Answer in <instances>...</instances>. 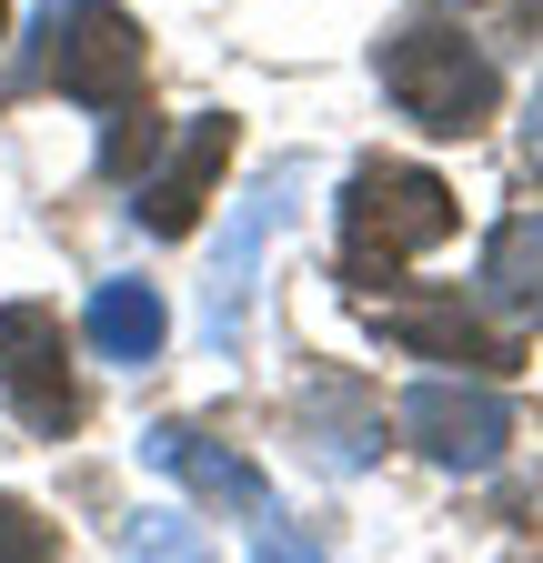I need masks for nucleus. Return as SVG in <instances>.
Segmentation results:
<instances>
[{"label": "nucleus", "mask_w": 543, "mask_h": 563, "mask_svg": "<svg viewBox=\"0 0 543 563\" xmlns=\"http://www.w3.org/2000/svg\"><path fill=\"white\" fill-rule=\"evenodd\" d=\"M463 201L443 172L423 162H363L343 181V282L363 292V282H392L402 262H423L433 242H453Z\"/></svg>", "instance_id": "obj_1"}, {"label": "nucleus", "mask_w": 543, "mask_h": 563, "mask_svg": "<svg viewBox=\"0 0 543 563\" xmlns=\"http://www.w3.org/2000/svg\"><path fill=\"white\" fill-rule=\"evenodd\" d=\"M0 41H11V0H0Z\"/></svg>", "instance_id": "obj_17"}, {"label": "nucleus", "mask_w": 543, "mask_h": 563, "mask_svg": "<svg viewBox=\"0 0 543 563\" xmlns=\"http://www.w3.org/2000/svg\"><path fill=\"white\" fill-rule=\"evenodd\" d=\"M142 463L171 473L181 493H201V504H232V514H262L272 504L262 463L232 453V443H212V433H191V422H152V433H142Z\"/></svg>", "instance_id": "obj_9"}, {"label": "nucleus", "mask_w": 543, "mask_h": 563, "mask_svg": "<svg viewBox=\"0 0 543 563\" xmlns=\"http://www.w3.org/2000/svg\"><path fill=\"white\" fill-rule=\"evenodd\" d=\"M302 443H312L322 473H363V463L383 453V412H373L353 383H312V393H302Z\"/></svg>", "instance_id": "obj_12"}, {"label": "nucleus", "mask_w": 543, "mask_h": 563, "mask_svg": "<svg viewBox=\"0 0 543 563\" xmlns=\"http://www.w3.org/2000/svg\"><path fill=\"white\" fill-rule=\"evenodd\" d=\"M232 141H242L232 111H191L181 141H171V162L131 181V222L162 232V242H181V232L201 222V201H212V181H222V162H232Z\"/></svg>", "instance_id": "obj_8"}, {"label": "nucleus", "mask_w": 543, "mask_h": 563, "mask_svg": "<svg viewBox=\"0 0 543 563\" xmlns=\"http://www.w3.org/2000/svg\"><path fill=\"white\" fill-rule=\"evenodd\" d=\"M503 332H543V211H513V222L484 242V282H473Z\"/></svg>", "instance_id": "obj_10"}, {"label": "nucleus", "mask_w": 543, "mask_h": 563, "mask_svg": "<svg viewBox=\"0 0 543 563\" xmlns=\"http://www.w3.org/2000/svg\"><path fill=\"white\" fill-rule=\"evenodd\" d=\"M383 91H392V111L413 131L463 141V131H484V111H494L503 81H494V60L473 51L453 21H413V31L383 41Z\"/></svg>", "instance_id": "obj_3"}, {"label": "nucleus", "mask_w": 543, "mask_h": 563, "mask_svg": "<svg viewBox=\"0 0 543 563\" xmlns=\"http://www.w3.org/2000/svg\"><path fill=\"white\" fill-rule=\"evenodd\" d=\"M523 162L543 172V91H533V121H523Z\"/></svg>", "instance_id": "obj_16"}, {"label": "nucleus", "mask_w": 543, "mask_h": 563, "mask_svg": "<svg viewBox=\"0 0 543 563\" xmlns=\"http://www.w3.org/2000/svg\"><path fill=\"white\" fill-rule=\"evenodd\" d=\"M0 402H11L21 433H41V443L81 433V383L60 363V312L51 302H0Z\"/></svg>", "instance_id": "obj_6"}, {"label": "nucleus", "mask_w": 543, "mask_h": 563, "mask_svg": "<svg viewBox=\"0 0 543 563\" xmlns=\"http://www.w3.org/2000/svg\"><path fill=\"white\" fill-rule=\"evenodd\" d=\"M402 433H413V453H433L443 473H494L503 443H513V402L494 383H463V373H433L402 393Z\"/></svg>", "instance_id": "obj_7"}, {"label": "nucleus", "mask_w": 543, "mask_h": 563, "mask_svg": "<svg viewBox=\"0 0 543 563\" xmlns=\"http://www.w3.org/2000/svg\"><path fill=\"white\" fill-rule=\"evenodd\" d=\"M0 563H60V533L31 504H11V493H0Z\"/></svg>", "instance_id": "obj_14"}, {"label": "nucleus", "mask_w": 543, "mask_h": 563, "mask_svg": "<svg viewBox=\"0 0 543 563\" xmlns=\"http://www.w3.org/2000/svg\"><path fill=\"white\" fill-rule=\"evenodd\" d=\"M363 322L392 352H413V363H463L473 383H503L523 363V342L484 302H463V292H383V302H363Z\"/></svg>", "instance_id": "obj_4"}, {"label": "nucleus", "mask_w": 543, "mask_h": 563, "mask_svg": "<svg viewBox=\"0 0 543 563\" xmlns=\"http://www.w3.org/2000/svg\"><path fill=\"white\" fill-rule=\"evenodd\" d=\"M292 191H302V162H272V172L252 181V201L232 211L222 262H212V282H201V342H212V352H242V332H252V282H262L272 232L292 222Z\"/></svg>", "instance_id": "obj_5"}, {"label": "nucleus", "mask_w": 543, "mask_h": 563, "mask_svg": "<svg viewBox=\"0 0 543 563\" xmlns=\"http://www.w3.org/2000/svg\"><path fill=\"white\" fill-rule=\"evenodd\" d=\"M121 563H212V533H201L191 514H142L121 543Z\"/></svg>", "instance_id": "obj_13"}, {"label": "nucleus", "mask_w": 543, "mask_h": 563, "mask_svg": "<svg viewBox=\"0 0 543 563\" xmlns=\"http://www.w3.org/2000/svg\"><path fill=\"white\" fill-rule=\"evenodd\" d=\"M81 332H91V352L101 363H162V342H171V312H162V292L152 282H131V272H111V282H91V312H81Z\"/></svg>", "instance_id": "obj_11"}, {"label": "nucleus", "mask_w": 543, "mask_h": 563, "mask_svg": "<svg viewBox=\"0 0 543 563\" xmlns=\"http://www.w3.org/2000/svg\"><path fill=\"white\" fill-rule=\"evenodd\" d=\"M31 81H60L91 111H131L142 101V21L111 11V0H41V31L0 91H31Z\"/></svg>", "instance_id": "obj_2"}, {"label": "nucleus", "mask_w": 543, "mask_h": 563, "mask_svg": "<svg viewBox=\"0 0 543 563\" xmlns=\"http://www.w3.org/2000/svg\"><path fill=\"white\" fill-rule=\"evenodd\" d=\"M252 563H322V543H312L282 504H262V514H252Z\"/></svg>", "instance_id": "obj_15"}]
</instances>
